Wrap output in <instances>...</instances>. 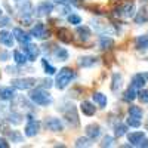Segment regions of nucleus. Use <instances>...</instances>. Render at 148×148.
Listing matches in <instances>:
<instances>
[{"mask_svg":"<svg viewBox=\"0 0 148 148\" xmlns=\"http://www.w3.org/2000/svg\"><path fill=\"white\" fill-rule=\"evenodd\" d=\"M93 96V101L98 104V105H99V107H105L107 105V96L105 95H102V93H99V92H96V93H93L92 95Z\"/></svg>","mask_w":148,"mask_h":148,"instance_id":"393cba45","label":"nucleus"},{"mask_svg":"<svg viewBox=\"0 0 148 148\" xmlns=\"http://www.w3.org/2000/svg\"><path fill=\"white\" fill-rule=\"evenodd\" d=\"M113 145V136H105L101 142V147H110Z\"/></svg>","mask_w":148,"mask_h":148,"instance_id":"58836bf2","label":"nucleus"},{"mask_svg":"<svg viewBox=\"0 0 148 148\" xmlns=\"http://www.w3.org/2000/svg\"><path fill=\"white\" fill-rule=\"evenodd\" d=\"M42 83H40V86H42V88H51V86H52V80H49V79H45V80H40Z\"/></svg>","mask_w":148,"mask_h":148,"instance_id":"a19ab883","label":"nucleus"},{"mask_svg":"<svg viewBox=\"0 0 148 148\" xmlns=\"http://www.w3.org/2000/svg\"><path fill=\"white\" fill-rule=\"evenodd\" d=\"M116 16H125V18H132L135 15V3H126L114 10Z\"/></svg>","mask_w":148,"mask_h":148,"instance_id":"423d86ee","label":"nucleus"},{"mask_svg":"<svg viewBox=\"0 0 148 148\" xmlns=\"http://www.w3.org/2000/svg\"><path fill=\"white\" fill-rule=\"evenodd\" d=\"M142 114H144V111H142L141 107H136V105H130L129 107V116L136 117V119H142Z\"/></svg>","mask_w":148,"mask_h":148,"instance_id":"a878e982","label":"nucleus"},{"mask_svg":"<svg viewBox=\"0 0 148 148\" xmlns=\"http://www.w3.org/2000/svg\"><path fill=\"white\" fill-rule=\"evenodd\" d=\"M10 24V19L8 16H0V27H6Z\"/></svg>","mask_w":148,"mask_h":148,"instance_id":"ea45409f","label":"nucleus"},{"mask_svg":"<svg viewBox=\"0 0 148 148\" xmlns=\"http://www.w3.org/2000/svg\"><path fill=\"white\" fill-rule=\"evenodd\" d=\"M86 135H88L89 139H96L101 135V127L98 125H95V123H93V125L86 126Z\"/></svg>","mask_w":148,"mask_h":148,"instance_id":"2eb2a0df","label":"nucleus"},{"mask_svg":"<svg viewBox=\"0 0 148 148\" xmlns=\"http://www.w3.org/2000/svg\"><path fill=\"white\" fill-rule=\"evenodd\" d=\"M2 14H3V10H2V9H0V16H2Z\"/></svg>","mask_w":148,"mask_h":148,"instance_id":"a18cd8bd","label":"nucleus"},{"mask_svg":"<svg viewBox=\"0 0 148 148\" xmlns=\"http://www.w3.org/2000/svg\"><path fill=\"white\" fill-rule=\"evenodd\" d=\"M74 77H76V73H74L71 68H67V67H65V68H62V70H59V73L56 74L55 86H56L58 89H65Z\"/></svg>","mask_w":148,"mask_h":148,"instance_id":"f257e3e1","label":"nucleus"},{"mask_svg":"<svg viewBox=\"0 0 148 148\" xmlns=\"http://www.w3.org/2000/svg\"><path fill=\"white\" fill-rule=\"evenodd\" d=\"M136 47L139 49V51H145V49H148V36L147 34L139 36L136 39Z\"/></svg>","mask_w":148,"mask_h":148,"instance_id":"b1692460","label":"nucleus"},{"mask_svg":"<svg viewBox=\"0 0 148 148\" xmlns=\"http://www.w3.org/2000/svg\"><path fill=\"white\" fill-rule=\"evenodd\" d=\"M61 111H62L64 114V119L70 123V125L73 127H77L79 126V117H77V111H76V107H74L73 104H67L65 107L61 108Z\"/></svg>","mask_w":148,"mask_h":148,"instance_id":"7ed1b4c3","label":"nucleus"},{"mask_svg":"<svg viewBox=\"0 0 148 148\" xmlns=\"http://www.w3.org/2000/svg\"><path fill=\"white\" fill-rule=\"evenodd\" d=\"M37 80L33 79V77H25V79H15L12 80V86L15 89H19V90H27V89H31L33 86H36Z\"/></svg>","mask_w":148,"mask_h":148,"instance_id":"20e7f679","label":"nucleus"},{"mask_svg":"<svg viewBox=\"0 0 148 148\" xmlns=\"http://www.w3.org/2000/svg\"><path fill=\"white\" fill-rule=\"evenodd\" d=\"M40 130V123L34 120L31 116H28V123H27V126H25V135L27 136H36L37 133H39Z\"/></svg>","mask_w":148,"mask_h":148,"instance_id":"6e6552de","label":"nucleus"},{"mask_svg":"<svg viewBox=\"0 0 148 148\" xmlns=\"http://www.w3.org/2000/svg\"><path fill=\"white\" fill-rule=\"evenodd\" d=\"M58 39H59L61 42H64V43H70V42L73 40V36H71L70 30H67V28H59V30H58Z\"/></svg>","mask_w":148,"mask_h":148,"instance_id":"f3484780","label":"nucleus"},{"mask_svg":"<svg viewBox=\"0 0 148 148\" xmlns=\"http://www.w3.org/2000/svg\"><path fill=\"white\" fill-rule=\"evenodd\" d=\"M9 121H12L14 125H19V123L22 121V116L18 114V113H12V114L9 116Z\"/></svg>","mask_w":148,"mask_h":148,"instance_id":"72a5a7b5","label":"nucleus"},{"mask_svg":"<svg viewBox=\"0 0 148 148\" xmlns=\"http://www.w3.org/2000/svg\"><path fill=\"white\" fill-rule=\"evenodd\" d=\"M68 22H70V24H74V25H77V24L82 22V18H80L79 15H70V16H68Z\"/></svg>","mask_w":148,"mask_h":148,"instance_id":"4c0bfd02","label":"nucleus"},{"mask_svg":"<svg viewBox=\"0 0 148 148\" xmlns=\"http://www.w3.org/2000/svg\"><path fill=\"white\" fill-rule=\"evenodd\" d=\"M99 46H101V49H111L114 46V40L111 39V37H108V36H101Z\"/></svg>","mask_w":148,"mask_h":148,"instance_id":"4be33fe9","label":"nucleus"},{"mask_svg":"<svg viewBox=\"0 0 148 148\" xmlns=\"http://www.w3.org/2000/svg\"><path fill=\"white\" fill-rule=\"evenodd\" d=\"M24 52H25V56L28 61H36V58L39 56L40 51H39V46H36V45H30L27 43L25 47H24Z\"/></svg>","mask_w":148,"mask_h":148,"instance_id":"f8f14e48","label":"nucleus"},{"mask_svg":"<svg viewBox=\"0 0 148 148\" xmlns=\"http://www.w3.org/2000/svg\"><path fill=\"white\" fill-rule=\"evenodd\" d=\"M14 59H15V62H16L18 65H24V64L27 62V56L22 55L19 51H15V52H14Z\"/></svg>","mask_w":148,"mask_h":148,"instance_id":"c85d7f7f","label":"nucleus"},{"mask_svg":"<svg viewBox=\"0 0 148 148\" xmlns=\"http://www.w3.org/2000/svg\"><path fill=\"white\" fill-rule=\"evenodd\" d=\"M127 139H129V142H130L132 145H135V147H142V148L148 147V139H147V136H145L142 132L129 133V135H127Z\"/></svg>","mask_w":148,"mask_h":148,"instance_id":"39448f33","label":"nucleus"},{"mask_svg":"<svg viewBox=\"0 0 148 148\" xmlns=\"http://www.w3.org/2000/svg\"><path fill=\"white\" fill-rule=\"evenodd\" d=\"M138 98H139V101H141V102L147 104V102H148V90H147V89L141 90V92L138 93Z\"/></svg>","mask_w":148,"mask_h":148,"instance_id":"e433bc0d","label":"nucleus"},{"mask_svg":"<svg viewBox=\"0 0 148 148\" xmlns=\"http://www.w3.org/2000/svg\"><path fill=\"white\" fill-rule=\"evenodd\" d=\"M126 132H127V126L126 125H121V123H119V125H116V130H114V133H116V136H123V135H126Z\"/></svg>","mask_w":148,"mask_h":148,"instance_id":"7c9ffc66","label":"nucleus"},{"mask_svg":"<svg viewBox=\"0 0 148 148\" xmlns=\"http://www.w3.org/2000/svg\"><path fill=\"white\" fill-rule=\"evenodd\" d=\"M30 99H31L34 104L42 105V107L52 104V96H51V93L46 92V90L42 89V88H40V89H36V90H31V92H30Z\"/></svg>","mask_w":148,"mask_h":148,"instance_id":"f03ea898","label":"nucleus"},{"mask_svg":"<svg viewBox=\"0 0 148 148\" xmlns=\"http://www.w3.org/2000/svg\"><path fill=\"white\" fill-rule=\"evenodd\" d=\"M55 3L62 5V6H67V5H68V0H55Z\"/></svg>","mask_w":148,"mask_h":148,"instance_id":"c03bdc74","label":"nucleus"},{"mask_svg":"<svg viewBox=\"0 0 148 148\" xmlns=\"http://www.w3.org/2000/svg\"><path fill=\"white\" fill-rule=\"evenodd\" d=\"M45 126L47 130L51 132H62L64 130V125L62 121H61L59 119H55V117H49L45 120Z\"/></svg>","mask_w":148,"mask_h":148,"instance_id":"0eeeda50","label":"nucleus"},{"mask_svg":"<svg viewBox=\"0 0 148 148\" xmlns=\"http://www.w3.org/2000/svg\"><path fill=\"white\" fill-rule=\"evenodd\" d=\"M42 65H43V68H45V71H46V74H55V67L53 65H51L47 62V59H42Z\"/></svg>","mask_w":148,"mask_h":148,"instance_id":"2f4dec72","label":"nucleus"},{"mask_svg":"<svg viewBox=\"0 0 148 148\" xmlns=\"http://www.w3.org/2000/svg\"><path fill=\"white\" fill-rule=\"evenodd\" d=\"M53 56L56 58V61H67L68 59V51L64 47H56L55 52H53Z\"/></svg>","mask_w":148,"mask_h":148,"instance_id":"aec40b11","label":"nucleus"},{"mask_svg":"<svg viewBox=\"0 0 148 148\" xmlns=\"http://www.w3.org/2000/svg\"><path fill=\"white\" fill-rule=\"evenodd\" d=\"M52 10H53V5L51 2H42V3L37 5L34 12H36L37 16H47Z\"/></svg>","mask_w":148,"mask_h":148,"instance_id":"1a4fd4ad","label":"nucleus"},{"mask_svg":"<svg viewBox=\"0 0 148 148\" xmlns=\"http://www.w3.org/2000/svg\"><path fill=\"white\" fill-rule=\"evenodd\" d=\"M77 34L80 37V40L86 42V40H89V37H90V30H89V27H86V25L77 27Z\"/></svg>","mask_w":148,"mask_h":148,"instance_id":"5701e85b","label":"nucleus"},{"mask_svg":"<svg viewBox=\"0 0 148 148\" xmlns=\"http://www.w3.org/2000/svg\"><path fill=\"white\" fill-rule=\"evenodd\" d=\"M147 80H148V74L147 73H144V74H135L133 76V79H132V86L135 89H142L144 86H145V83H147Z\"/></svg>","mask_w":148,"mask_h":148,"instance_id":"ddd939ff","label":"nucleus"},{"mask_svg":"<svg viewBox=\"0 0 148 148\" xmlns=\"http://www.w3.org/2000/svg\"><path fill=\"white\" fill-rule=\"evenodd\" d=\"M8 135H9V139L12 142H21L22 141V135L18 130H10V132H8Z\"/></svg>","mask_w":148,"mask_h":148,"instance_id":"c756f323","label":"nucleus"},{"mask_svg":"<svg viewBox=\"0 0 148 148\" xmlns=\"http://www.w3.org/2000/svg\"><path fill=\"white\" fill-rule=\"evenodd\" d=\"M89 141H90V139H88V138H79V139L76 141V147H89V145H90Z\"/></svg>","mask_w":148,"mask_h":148,"instance_id":"c9c22d12","label":"nucleus"},{"mask_svg":"<svg viewBox=\"0 0 148 148\" xmlns=\"http://www.w3.org/2000/svg\"><path fill=\"white\" fill-rule=\"evenodd\" d=\"M127 125H129L130 127H139V126H141V119H136V117L129 116V119H127Z\"/></svg>","mask_w":148,"mask_h":148,"instance_id":"473e14b6","label":"nucleus"},{"mask_svg":"<svg viewBox=\"0 0 148 148\" xmlns=\"http://www.w3.org/2000/svg\"><path fill=\"white\" fill-rule=\"evenodd\" d=\"M80 108L83 111V114H86V116H93L95 114V105L92 102H89V101H83Z\"/></svg>","mask_w":148,"mask_h":148,"instance_id":"a211bd4d","label":"nucleus"},{"mask_svg":"<svg viewBox=\"0 0 148 148\" xmlns=\"http://www.w3.org/2000/svg\"><path fill=\"white\" fill-rule=\"evenodd\" d=\"M121 82H123V79H121V76L120 74H113V83H111V89L113 90H119L120 88H121Z\"/></svg>","mask_w":148,"mask_h":148,"instance_id":"bb28decb","label":"nucleus"},{"mask_svg":"<svg viewBox=\"0 0 148 148\" xmlns=\"http://www.w3.org/2000/svg\"><path fill=\"white\" fill-rule=\"evenodd\" d=\"M31 36L36 39H46V37H49V31L46 33V27L42 22H37L31 30Z\"/></svg>","mask_w":148,"mask_h":148,"instance_id":"9b49d317","label":"nucleus"},{"mask_svg":"<svg viewBox=\"0 0 148 148\" xmlns=\"http://www.w3.org/2000/svg\"><path fill=\"white\" fill-rule=\"evenodd\" d=\"M8 147H9L8 141H6V139H3V138H0V148H8Z\"/></svg>","mask_w":148,"mask_h":148,"instance_id":"79ce46f5","label":"nucleus"},{"mask_svg":"<svg viewBox=\"0 0 148 148\" xmlns=\"http://www.w3.org/2000/svg\"><path fill=\"white\" fill-rule=\"evenodd\" d=\"M16 8L22 14L24 18H27L31 15V12H33V6L30 3V0H16Z\"/></svg>","mask_w":148,"mask_h":148,"instance_id":"9d476101","label":"nucleus"},{"mask_svg":"<svg viewBox=\"0 0 148 148\" xmlns=\"http://www.w3.org/2000/svg\"><path fill=\"white\" fill-rule=\"evenodd\" d=\"M148 19V16H147V12H145V9H142L141 12H139V15L135 18V21H136V24H141V22H145Z\"/></svg>","mask_w":148,"mask_h":148,"instance_id":"f704fd0d","label":"nucleus"},{"mask_svg":"<svg viewBox=\"0 0 148 148\" xmlns=\"http://www.w3.org/2000/svg\"><path fill=\"white\" fill-rule=\"evenodd\" d=\"M125 101H133L135 98H138V93H136V90H135V88L133 86H130V88L125 92Z\"/></svg>","mask_w":148,"mask_h":148,"instance_id":"cd10ccee","label":"nucleus"},{"mask_svg":"<svg viewBox=\"0 0 148 148\" xmlns=\"http://www.w3.org/2000/svg\"><path fill=\"white\" fill-rule=\"evenodd\" d=\"M15 96V92L12 88H0V98L5 101H9V99H14Z\"/></svg>","mask_w":148,"mask_h":148,"instance_id":"6ab92c4d","label":"nucleus"},{"mask_svg":"<svg viewBox=\"0 0 148 148\" xmlns=\"http://www.w3.org/2000/svg\"><path fill=\"white\" fill-rule=\"evenodd\" d=\"M9 58V53L8 52H0V59H2V61H6Z\"/></svg>","mask_w":148,"mask_h":148,"instance_id":"37998d69","label":"nucleus"},{"mask_svg":"<svg viewBox=\"0 0 148 148\" xmlns=\"http://www.w3.org/2000/svg\"><path fill=\"white\" fill-rule=\"evenodd\" d=\"M14 36H15V39H16L21 45L30 43V37H31V36H28L25 31L21 30V28H15V30H14Z\"/></svg>","mask_w":148,"mask_h":148,"instance_id":"4468645a","label":"nucleus"},{"mask_svg":"<svg viewBox=\"0 0 148 148\" xmlns=\"http://www.w3.org/2000/svg\"><path fill=\"white\" fill-rule=\"evenodd\" d=\"M96 59L95 56H82L79 59V65L80 67H92L93 64H96Z\"/></svg>","mask_w":148,"mask_h":148,"instance_id":"412c9836","label":"nucleus"},{"mask_svg":"<svg viewBox=\"0 0 148 148\" xmlns=\"http://www.w3.org/2000/svg\"><path fill=\"white\" fill-rule=\"evenodd\" d=\"M0 43L8 46V47H12L14 46V36L9 31H0Z\"/></svg>","mask_w":148,"mask_h":148,"instance_id":"dca6fc26","label":"nucleus"}]
</instances>
